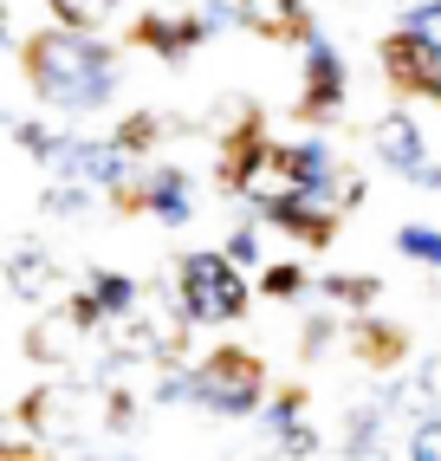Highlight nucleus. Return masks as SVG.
<instances>
[{
    "label": "nucleus",
    "mask_w": 441,
    "mask_h": 461,
    "mask_svg": "<svg viewBox=\"0 0 441 461\" xmlns=\"http://www.w3.org/2000/svg\"><path fill=\"white\" fill-rule=\"evenodd\" d=\"M20 66L33 98L58 117H91L117 98L123 66H117V46L104 33H78V26H40V33L20 40Z\"/></svg>",
    "instance_id": "obj_1"
},
{
    "label": "nucleus",
    "mask_w": 441,
    "mask_h": 461,
    "mask_svg": "<svg viewBox=\"0 0 441 461\" xmlns=\"http://www.w3.org/2000/svg\"><path fill=\"white\" fill-rule=\"evenodd\" d=\"M273 396V377H266V357L247 351V345H214L208 357H195V410H214L228 422H247L260 416Z\"/></svg>",
    "instance_id": "obj_2"
},
{
    "label": "nucleus",
    "mask_w": 441,
    "mask_h": 461,
    "mask_svg": "<svg viewBox=\"0 0 441 461\" xmlns=\"http://www.w3.org/2000/svg\"><path fill=\"white\" fill-rule=\"evenodd\" d=\"M247 280H240V267L228 260V248H188L176 260V305L195 325H234L247 319Z\"/></svg>",
    "instance_id": "obj_3"
},
{
    "label": "nucleus",
    "mask_w": 441,
    "mask_h": 461,
    "mask_svg": "<svg viewBox=\"0 0 441 461\" xmlns=\"http://www.w3.org/2000/svg\"><path fill=\"white\" fill-rule=\"evenodd\" d=\"M344 98H351V66H344V52L325 40V33H311L305 40V91H299V117L311 131L331 124V117L344 111Z\"/></svg>",
    "instance_id": "obj_4"
},
{
    "label": "nucleus",
    "mask_w": 441,
    "mask_h": 461,
    "mask_svg": "<svg viewBox=\"0 0 441 461\" xmlns=\"http://www.w3.org/2000/svg\"><path fill=\"white\" fill-rule=\"evenodd\" d=\"M370 157L383 163L390 176H416L422 163H428V137H422V124H416V111H383L370 124Z\"/></svg>",
    "instance_id": "obj_5"
},
{
    "label": "nucleus",
    "mask_w": 441,
    "mask_h": 461,
    "mask_svg": "<svg viewBox=\"0 0 441 461\" xmlns=\"http://www.w3.org/2000/svg\"><path fill=\"white\" fill-rule=\"evenodd\" d=\"M130 40L137 46H149L163 66H182L195 46H208L214 33H208V20H202V7L195 14H143L137 26H130Z\"/></svg>",
    "instance_id": "obj_6"
},
{
    "label": "nucleus",
    "mask_w": 441,
    "mask_h": 461,
    "mask_svg": "<svg viewBox=\"0 0 441 461\" xmlns=\"http://www.w3.org/2000/svg\"><path fill=\"white\" fill-rule=\"evenodd\" d=\"M351 351H357L364 371L396 377V371H402V357H409V325L376 319V312H351Z\"/></svg>",
    "instance_id": "obj_7"
},
{
    "label": "nucleus",
    "mask_w": 441,
    "mask_h": 461,
    "mask_svg": "<svg viewBox=\"0 0 441 461\" xmlns=\"http://www.w3.org/2000/svg\"><path fill=\"white\" fill-rule=\"evenodd\" d=\"M7 286H14V299H26V305H52L58 286H66V273H58V260L40 248V240H20V248L7 254Z\"/></svg>",
    "instance_id": "obj_8"
},
{
    "label": "nucleus",
    "mask_w": 441,
    "mask_h": 461,
    "mask_svg": "<svg viewBox=\"0 0 441 461\" xmlns=\"http://www.w3.org/2000/svg\"><path fill=\"white\" fill-rule=\"evenodd\" d=\"M85 338H98V331H85V325L66 312V305H52L46 319L26 325V357H33V364H52V371H66V364L78 357Z\"/></svg>",
    "instance_id": "obj_9"
},
{
    "label": "nucleus",
    "mask_w": 441,
    "mask_h": 461,
    "mask_svg": "<svg viewBox=\"0 0 441 461\" xmlns=\"http://www.w3.org/2000/svg\"><path fill=\"white\" fill-rule=\"evenodd\" d=\"M240 26L260 33V40H292V46H305L311 33H319L305 0H240Z\"/></svg>",
    "instance_id": "obj_10"
},
{
    "label": "nucleus",
    "mask_w": 441,
    "mask_h": 461,
    "mask_svg": "<svg viewBox=\"0 0 441 461\" xmlns=\"http://www.w3.org/2000/svg\"><path fill=\"white\" fill-rule=\"evenodd\" d=\"M176 131H195V124H176V117H163V111H130L123 117V124L111 131L123 149H130V157H143V163H156V143L163 137H176Z\"/></svg>",
    "instance_id": "obj_11"
},
{
    "label": "nucleus",
    "mask_w": 441,
    "mask_h": 461,
    "mask_svg": "<svg viewBox=\"0 0 441 461\" xmlns=\"http://www.w3.org/2000/svg\"><path fill=\"white\" fill-rule=\"evenodd\" d=\"M319 299L344 305V312H370V305L383 299V280H376V273H319Z\"/></svg>",
    "instance_id": "obj_12"
},
{
    "label": "nucleus",
    "mask_w": 441,
    "mask_h": 461,
    "mask_svg": "<svg viewBox=\"0 0 441 461\" xmlns=\"http://www.w3.org/2000/svg\"><path fill=\"white\" fill-rule=\"evenodd\" d=\"M85 286L98 293L104 319H123V312H137V305L149 299V286H143V280H130V273H117V267H98V273H85Z\"/></svg>",
    "instance_id": "obj_13"
},
{
    "label": "nucleus",
    "mask_w": 441,
    "mask_h": 461,
    "mask_svg": "<svg viewBox=\"0 0 441 461\" xmlns=\"http://www.w3.org/2000/svg\"><path fill=\"white\" fill-rule=\"evenodd\" d=\"M311 293H319V280H311V267H299V260H273L260 273V299H273V305H299Z\"/></svg>",
    "instance_id": "obj_14"
},
{
    "label": "nucleus",
    "mask_w": 441,
    "mask_h": 461,
    "mask_svg": "<svg viewBox=\"0 0 441 461\" xmlns=\"http://www.w3.org/2000/svg\"><path fill=\"white\" fill-rule=\"evenodd\" d=\"M98 195H104V189H91V182H46L40 214H52V221H91Z\"/></svg>",
    "instance_id": "obj_15"
},
{
    "label": "nucleus",
    "mask_w": 441,
    "mask_h": 461,
    "mask_svg": "<svg viewBox=\"0 0 441 461\" xmlns=\"http://www.w3.org/2000/svg\"><path fill=\"white\" fill-rule=\"evenodd\" d=\"M351 325V312H338V305H319V312H305V325H299V357L305 364H319L331 345H338V331Z\"/></svg>",
    "instance_id": "obj_16"
},
{
    "label": "nucleus",
    "mask_w": 441,
    "mask_h": 461,
    "mask_svg": "<svg viewBox=\"0 0 441 461\" xmlns=\"http://www.w3.org/2000/svg\"><path fill=\"white\" fill-rule=\"evenodd\" d=\"M46 7H52V20H58V26H78V33H104V26L117 20L123 0H46Z\"/></svg>",
    "instance_id": "obj_17"
},
{
    "label": "nucleus",
    "mask_w": 441,
    "mask_h": 461,
    "mask_svg": "<svg viewBox=\"0 0 441 461\" xmlns=\"http://www.w3.org/2000/svg\"><path fill=\"white\" fill-rule=\"evenodd\" d=\"M396 254L441 273V228H435V221H402V228H396Z\"/></svg>",
    "instance_id": "obj_18"
},
{
    "label": "nucleus",
    "mask_w": 441,
    "mask_h": 461,
    "mask_svg": "<svg viewBox=\"0 0 441 461\" xmlns=\"http://www.w3.org/2000/svg\"><path fill=\"white\" fill-rule=\"evenodd\" d=\"M402 33H416L422 46L441 52V0H402V14H396Z\"/></svg>",
    "instance_id": "obj_19"
},
{
    "label": "nucleus",
    "mask_w": 441,
    "mask_h": 461,
    "mask_svg": "<svg viewBox=\"0 0 441 461\" xmlns=\"http://www.w3.org/2000/svg\"><path fill=\"white\" fill-rule=\"evenodd\" d=\"M220 248H228V260H234V267H260V214L234 221V234L220 240Z\"/></svg>",
    "instance_id": "obj_20"
},
{
    "label": "nucleus",
    "mask_w": 441,
    "mask_h": 461,
    "mask_svg": "<svg viewBox=\"0 0 441 461\" xmlns=\"http://www.w3.org/2000/svg\"><path fill=\"white\" fill-rule=\"evenodd\" d=\"M7 131H14V143H20V149H26V157H33V163L46 157V149H52V137H58L52 124H40V117H14V124H7Z\"/></svg>",
    "instance_id": "obj_21"
},
{
    "label": "nucleus",
    "mask_w": 441,
    "mask_h": 461,
    "mask_svg": "<svg viewBox=\"0 0 441 461\" xmlns=\"http://www.w3.org/2000/svg\"><path fill=\"white\" fill-rule=\"evenodd\" d=\"M409 461H441V416H428V422H409V448H402Z\"/></svg>",
    "instance_id": "obj_22"
},
{
    "label": "nucleus",
    "mask_w": 441,
    "mask_h": 461,
    "mask_svg": "<svg viewBox=\"0 0 441 461\" xmlns=\"http://www.w3.org/2000/svg\"><path fill=\"white\" fill-rule=\"evenodd\" d=\"M409 182H416V189H428V195H441V163L428 157V163H422L416 176H409Z\"/></svg>",
    "instance_id": "obj_23"
},
{
    "label": "nucleus",
    "mask_w": 441,
    "mask_h": 461,
    "mask_svg": "<svg viewBox=\"0 0 441 461\" xmlns=\"http://www.w3.org/2000/svg\"><path fill=\"white\" fill-rule=\"evenodd\" d=\"M344 461H390V448H383V442H370V448H344Z\"/></svg>",
    "instance_id": "obj_24"
},
{
    "label": "nucleus",
    "mask_w": 441,
    "mask_h": 461,
    "mask_svg": "<svg viewBox=\"0 0 441 461\" xmlns=\"http://www.w3.org/2000/svg\"><path fill=\"white\" fill-rule=\"evenodd\" d=\"M240 461H286V455H279V448H273V455H240Z\"/></svg>",
    "instance_id": "obj_25"
}]
</instances>
